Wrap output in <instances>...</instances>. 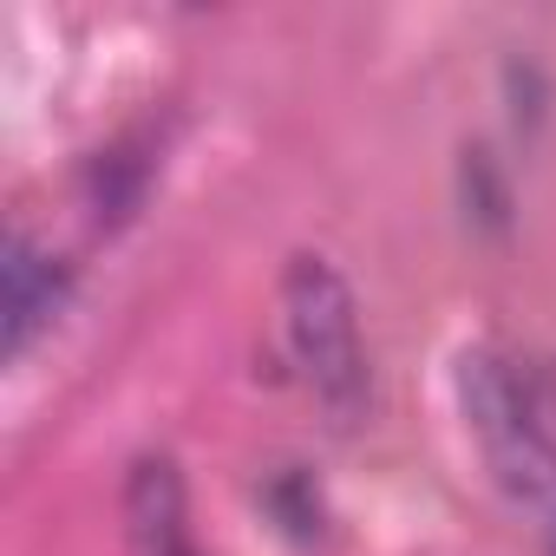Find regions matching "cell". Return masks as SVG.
Segmentation results:
<instances>
[{"label":"cell","instance_id":"obj_1","mask_svg":"<svg viewBox=\"0 0 556 556\" xmlns=\"http://www.w3.org/2000/svg\"><path fill=\"white\" fill-rule=\"evenodd\" d=\"M282 334L321 413L334 426H354L367 413V341H361L348 275L315 249L289 255L282 268Z\"/></svg>","mask_w":556,"mask_h":556},{"label":"cell","instance_id":"obj_2","mask_svg":"<svg viewBox=\"0 0 556 556\" xmlns=\"http://www.w3.org/2000/svg\"><path fill=\"white\" fill-rule=\"evenodd\" d=\"M60 302H66L60 255L27 229H8V242H0V348L27 354V341L60 315Z\"/></svg>","mask_w":556,"mask_h":556},{"label":"cell","instance_id":"obj_3","mask_svg":"<svg viewBox=\"0 0 556 556\" xmlns=\"http://www.w3.org/2000/svg\"><path fill=\"white\" fill-rule=\"evenodd\" d=\"M125 517H131V549L138 556H177V549H190V536H184V484H177L170 458H144L131 471Z\"/></svg>","mask_w":556,"mask_h":556},{"label":"cell","instance_id":"obj_4","mask_svg":"<svg viewBox=\"0 0 556 556\" xmlns=\"http://www.w3.org/2000/svg\"><path fill=\"white\" fill-rule=\"evenodd\" d=\"M504 491H510V497H517V504L536 517V530H543V549L556 556V445H543V452H536V458H530V465H523L510 484H504Z\"/></svg>","mask_w":556,"mask_h":556},{"label":"cell","instance_id":"obj_5","mask_svg":"<svg viewBox=\"0 0 556 556\" xmlns=\"http://www.w3.org/2000/svg\"><path fill=\"white\" fill-rule=\"evenodd\" d=\"M177 556H197V549H177Z\"/></svg>","mask_w":556,"mask_h":556}]
</instances>
